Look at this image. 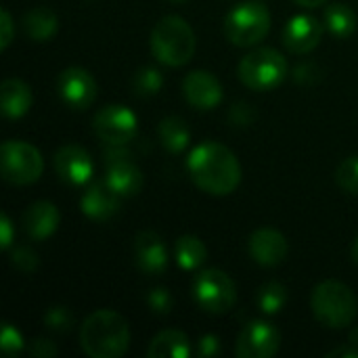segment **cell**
Segmentation results:
<instances>
[{"label": "cell", "instance_id": "cell-26", "mask_svg": "<svg viewBox=\"0 0 358 358\" xmlns=\"http://www.w3.org/2000/svg\"><path fill=\"white\" fill-rule=\"evenodd\" d=\"M287 302V289L279 281H268L258 289L256 304L264 315H277Z\"/></svg>", "mask_w": 358, "mask_h": 358}, {"label": "cell", "instance_id": "cell-15", "mask_svg": "<svg viewBox=\"0 0 358 358\" xmlns=\"http://www.w3.org/2000/svg\"><path fill=\"white\" fill-rule=\"evenodd\" d=\"M182 94L191 107L210 111L222 101V84L212 71L197 69L182 80Z\"/></svg>", "mask_w": 358, "mask_h": 358}, {"label": "cell", "instance_id": "cell-39", "mask_svg": "<svg viewBox=\"0 0 358 358\" xmlns=\"http://www.w3.org/2000/svg\"><path fill=\"white\" fill-rule=\"evenodd\" d=\"M329 358H358V348L357 346H352V344H348V346H344V348H336V350H331Z\"/></svg>", "mask_w": 358, "mask_h": 358}, {"label": "cell", "instance_id": "cell-36", "mask_svg": "<svg viewBox=\"0 0 358 358\" xmlns=\"http://www.w3.org/2000/svg\"><path fill=\"white\" fill-rule=\"evenodd\" d=\"M29 355L36 358H52L57 357V346L50 342V340H46V338H38V340H34L31 344H29Z\"/></svg>", "mask_w": 358, "mask_h": 358}, {"label": "cell", "instance_id": "cell-17", "mask_svg": "<svg viewBox=\"0 0 358 358\" xmlns=\"http://www.w3.org/2000/svg\"><path fill=\"white\" fill-rule=\"evenodd\" d=\"M134 262L143 275H162L168 268V250L164 239L153 231L138 233L134 239Z\"/></svg>", "mask_w": 358, "mask_h": 358}, {"label": "cell", "instance_id": "cell-24", "mask_svg": "<svg viewBox=\"0 0 358 358\" xmlns=\"http://www.w3.org/2000/svg\"><path fill=\"white\" fill-rule=\"evenodd\" d=\"M174 258L182 271H197L208 260V248L195 235H182L174 243Z\"/></svg>", "mask_w": 358, "mask_h": 358}, {"label": "cell", "instance_id": "cell-43", "mask_svg": "<svg viewBox=\"0 0 358 358\" xmlns=\"http://www.w3.org/2000/svg\"><path fill=\"white\" fill-rule=\"evenodd\" d=\"M174 2H182V0H174Z\"/></svg>", "mask_w": 358, "mask_h": 358}, {"label": "cell", "instance_id": "cell-42", "mask_svg": "<svg viewBox=\"0 0 358 358\" xmlns=\"http://www.w3.org/2000/svg\"><path fill=\"white\" fill-rule=\"evenodd\" d=\"M350 254H352V260L358 264V237L357 241H355V245H352V250H350Z\"/></svg>", "mask_w": 358, "mask_h": 358}, {"label": "cell", "instance_id": "cell-29", "mask_svg": "<svg viewBox=\"0 0 358 358\" xmlns=\"http://www.w3.org/2000/svg\"><path fill=\"white\" fill-rule=\"evenodd\" d=\"M44 325H46L50 331L67 334V331L73 327V315H71L69 308H65V306H52V308H48L46 315H44Z\"/></svg>", "mask_w": 358, "mask_h": 358}, {"label": "cell", "instance_id": "cell-10", "mask_svg": "<svg viewBox=\"0 0 358 358\" xmlns=\"http://www.w3.org/2000/svg\"><path fill=\"white\" fill-rule=\"evenodd\" d=\"M92 126L107 145H128L136 136L138 120L126 105H105L94 113Z\"/></svg>", "mask_w": 358, "mask_h": 358}, {"label": "cell", "instance_id": "cell-7", "mask_svg": "<svg viewBox=\"0 0 358 358\" xmlns=\"http://www.w3.org/2000/svg\"><path fill=\"white\" fill-rule=\"evenodd\" d=\"M271 13L262 2H241L224 19V36L235 46H254L266 38Z\"/></svg>", "mask_w": 358, "mask_h": 358}, {"label": "cell", "instance_id": "cell-18", "mask_svg": "<svg viewBox=\"0 0 358 358\" xmlns=\"http://www.w3.org/2000/svg\"><path fill=\"white\" fill-rule=\"evenodd\" d=\"M120 199H122V195H117L105 180L103 182H92L82 193L80 210L90 220L107 222L120 212Z\"/></svg>", "mask_w": 358, "mask_h": 358}, {"label": "cell", "instance_id": "cell-40", "mask_svg": "<svg viewBox=\"0 0 358 358\" xmlns=\"http://www.w3.org/2000/svg\"><path fill=\"white\" fill-rule=\"evenodd\" d=\"M294 2H298L300 6H306V8H317V6L325 4L327 0H294Z\"/></svg>", "mask_w": 358, "mask_h": 358}, {"label": "cell", "instance_id": "cell-20", "mask_svg": "<svg viewBox=\"0 0 358 358\" xmlns=\"http://www.w3.org/2000/svg\"><path fill=\"white\" fill-rule=\"evenodd\" d=\"M34 103L31 88L17 78H8L0 84V109L8 120L23 117Z\"/></svg>", "mask_w": 358, "mask_h": 358}, {"label": "cell", "instance_id": "cell-27", "mask_svg": "<svg viewBox=\"0 0 358 358\" xmlns=\"http://www.w3.org/2000/svg\"><path fill=\"white\" fill-rule=\"evenodd\" d=\"M164 86V76L155 67H143L132 78V90L138 96H155Z\"/></svg>", "mask_w": 358, "mask_h": 358}, {"label": "cell", "instance_id": "cell-5", "mask_svg": "<svg viewBox=\"0 0 358 358\" xmlns=\"http://www.w3.org/2000/svg\"><path fill=\"white\" fill-rule=\"evenodd\" d=\"M239 80L258 92L277 88L287 76V61L277 48H256L239 63Z\"/></svg>", "mask_w": 358, "mask_h": 358}, {"label": "cell", "instance_id": "cell-34", "mask_svg": "<svg viewBox=\"0 0 358 358\" xmlns=\"http://www.w3.org/2000/svg\"><path fill=\"white\" fill-rule=\"evenodd\" d=\"M15 36V25H13V17L8 15L6 8L0 10V50H6L13 42Z\"/></svg>", "mask_w": 358, "mask_h": 358}, {"label": "cell", "instance_id": "cell-4", "mask_svg": "<svg viewBox=\"0 0 358 358\" xmlns=\"http://www.w3.org/2000/svg\"><path fill=\"white\" fill-rule=\"evenodd\" d=\"M310 308L321 325L331 329H342L355 321L358 302L348 285L340 281H323L313 292Z\"/></svg>", "mask_w": 358, "mask_h": 358}, {"label": "cell", "instance_id": "cell-9", "mask_svg": "<svg viewBox=\"0 0 358 358\" xmlns=\"http://www.w3.org/2000/svg\"><path fill=\"white\" fill-rule=\"evenodd\" d=\"M105 182L122 197H132L143 189V172L124 145H107L105 149Z\"/></svg>", "mask_w": 358, "mask_h": 358}, {"label": "cell", "instance_id": "cell-23", "mask_svg": "<svg viewBox=\"0 0 358 358\" xmlns=\"http://www.w3.org/2000/svg\"><path fill=\"white\" fill-rule=\"evenodd\" d=\"M23 27H25V34H27L31 40H36V42H46V40H50V38L57 34V29H59V19H57V15H55L50 8H46V6H36V8H31V10L25 15Z\"/></svg>", "mask_w": 358, "mask_h": 358}, {"label": "cell", "instance_id": "cell-25", "mask_svg": "<svg viewBox=\"0 0 358 358\" xmlns=\"http://www.w3.org/2000/svg\"><path fill=\"white\" fill-rule=\"evenodd\" d=\"M323 23H325L329 34H334L338 38H348L357 29V13L348 4L336 2V4L325 8Z\"/></svg>", "mask_w": 358, "mask_h": 358}, {"label": "cell", "instance_id": "cell-37", "mask_svg": "<svg viewBox=\"0 0 358 358\" xmlns=\"http://www.w3.org/2000/svg\"><path fill=\"white\" fill-rule=\"evenodd\" d=\"M197 352H199V357H203V358L216 357V355L220 352V338H218V336H212V334H208V336L199 338Z\"/></svg>", "mask_w": 358, "mask_h": 358}, {"label": "cell", "instance_id": "cell-28", "mask_svg": "<svg viewBox=\"0 0 358 358\" xmlns=\"http://www.w3.org/2000/svg\"><path fill=\"white\" fill-rule=\"evenodd\" d=\"M336 180L346 193L358 195V155L346 157L340 164V168L336 172Z\"/></svg>", "mask_w": 358, "mask_h": 358}, {"label": "cell", "instance_id": "cell-30", "mask_svg": "<svg viewBox=\"0 0 358 358\" xmlns=\"http://www.w3.org/2000/svg\"><path fill=\"white\" fill-rule=\"evenodd\" d=\"M10 264L17 271L29 275V273H34L38 268V254L27 245H17V248L10 250Z\"/></svg>", "mask_w": 358, "mask_h": 358}, {"label": "cell", "instance_id": "cell-3", "mask_svg": "<svg viewBox=\"0 0 358 358\" xmlns=\"http://www.w3.org/2000/svg\"><path fill=\"white\" fill-rule=\"evenodd\" d=\"M195 31L191 25L176 15L159 19L151 31V52L168 67H182L195 55Z\"/></svg>", "mask_w": 358, "mask_h": 358}, {"label": "cell", "instance_id": "cell-8", "mask_svg": "<svg viewBox=\"0 0 358 358\" xmlns=\"http://www.w3.org/2000/svg\"><path fill=\"white\" fill-rule=\"evenodd\" d=\"M193 298L201 310L210 315H224L237 302V287L224 271L208 268L195 277Z\"/></svg>", "mask_w": 358, "mask_h": 358}, {"label": "cell", "instance_id": "cell-12", "mask_svg": "<svg viewBox=\"0 0 358 358\" xmlns=\"http://www.w3.org/2000/svg\"><path fill=\"white\" fill-rule=\"evenodd\" d=\"M57 92L71 109H88L99 94L96 80L82 67H67L57 78Z\"/></svg>", "mask_w": 358, "mask_h": 358}, {"label": "cell", "instance_id": "cell-11", "mask_svg": "<svg viewBox=\"0 0 358 358\" xmlns=\"http://www.w3.org/2000/svg\"><path fill=\"white\" fill-rule=\"evenodd\" d=\"M281 348V334L268 321H252L237 338L239 358H273Z\"/></svg>", "mask_w": 358, "mask_h": 358}, {"label": "cell", "instance_id": "cell-32", "mask_svg": "<svg viewBox=\"0 0 358 358\" xmlns=\"http://www.w3.org/2000/svg\"><path fill=\"white\" fill-rule=\"evenodd\" d=\"M0 348H2V352L6 357H17L25 348L23 336L13 325H4L2 327V336H0Z\"/></svg>", "mask_w": 358, "mask_h": 358}, {"label": "cell", "instance_id": "cell-2", "mask_svg": "<svg viewBox=\"0 0 358 358\" xmlns=\"http://www.w3.org/2000/svg\"><path fill=\"white\" fill-rule=\"evenodd\" d=\"M80 346L90 358H120L130 348L128 321L115 310H96L80 327Z\"/></svg>", "mask_w": 358, "mask_h": 358}, {"label": "cell", "instance_id": "cell-38", "mask_svg": "<svg viewBox=\"0 0 358 358\" xmlns=\"http://www.w3.org/2000/svg\"><path fill=\"white\" fill-rule=\"evenodd\" d=\"M13 235H15V231H13L10 218L6 214H2L0 216V248L2 250H10L13 248Z\"/></svg>", "mask_w": 358, "mask_h": 358}, {"label": "cell", "instance_id": "cell-13", "mask_svg": "<svg viewBox=\"0 0 358 358\" xmlns=\"http://www.w3.org/2000/svg\"><path fill=\"white\" fill-rule=\"evenodd\" d=\"M52 164H55L57 176H59L63 182L71 185V187H82V185H86V182L92 178V174H94V164H92L90 153H88L84 147L73 145V143L63 145V147L55 153Z\"/></svg>", "mask_w": 358, "mask_h": 358}, {"label": "cell", "instance_id": "cell-21", "mask_svg": "<svg viewBox=\"0 0 358 358\" xmlns=\"http://www.w3.org/2000/svg\"><path fill=\"white\" fill-rule=\"evenodd\" d=\"M147 355L149 358H189L193 352L187 334L178 329H164L151 340Z\"/></svg>", "mask_w": 358, "mask_h": 358}, {"label": "cell", "instance_id": "cell-31", "mask_svg": "<svg viewBox=\"0 0 358 358\" xmlns=\"http://www.w3.org/2000/svg\"><path fill=\"white\" fill-rule=\"evenodd\" d=\"M147 306L151 313L164 317V315H170L172 308H174V298L170 294V289H164V287H155L147 294Z\"/></svg>", "mask_w": 358, "mask_h": 358}, {"label": "cell", "instance_id": "cell-35", "mask_svg": "<svg viewBox=\"0 0 358 358\" xmlns=\"http://www.w3.org/2000/svg\"><path fill=\"white\" fill-rule=\"evenodd\" d=\"M254 109L245 103H237L231 113H229V120H231V126H250L254 122Z\"/></svg>", "mask_w": 358, "mask_h": 358}, {"label": "cell", "instance_id": "cell-14", "mask_svg": "<svg viewBox=\"0 0 358 358\" xmlns=\"http://www.w3.org/2000/svg\"><path fill=\"white\" fill-rule=\"evenodd\" d=\"M325 23H321L313 15H296L287 21L283 29V44L294 55H308L313 52L323 38Z\"/></svg>", "mask_w": 358, "mask_h": 358}, {"label": "cell", "instance_id": "cell-1", "mask_svg": "<svg viewBox=\"0 0 358 358\" xmlns=\"http://www.w3.org/2000/svg\"><path fill=\"white\" fill-rule=\"evenodd\" d=\"M191 180L206 193L224 197L241 182V164L237 155L220 143L208 141L197 145L187 159Z\"/></svg>", "mask_w": 358, "mask_h": 358}, {"label": "cell", "instance_id": "cell-33", "mask_svg": "<svg viewBox=\"0 0 358 358\" xmlns=\"http://www.w3.org/2000/svg\"><path fill=\"white\" fill-rule=\"evenodd\" d=\"M294 80L298 84H304V86H310V84H317L321 80V69L315 65V63H300L296 69H294Z\"/></svg>", "mask_w": 358, "mask_h": 358}, {"label": "cell", "instance_id": "cell-6", "mask_svg": "<svg viewBox=\"0 0 358 358\" xmlns=\"http://www.w3.org/2000/svg\"><path fill=\"white\" fill-rule=\"evenodd\" d=\"M0 172L8 185H34L44 172L42 153L25 141H6L0 147Z\"/></svg>", "mask_w": 358, "mask_h": 358}, {"label": "cell", "instance_id": "cell-16", "mask_svg": "<svg viewBox=\"0 0 358 358\" xmlns=\"http://www.w3.org/2000/svg\"><path fill=\"white\" fill-rule=\"evenodd\" d=\"M289 252L287 239L283 233L275 231V229H258L252 233L250 237V256L254 262H258L260 266L273 268L285 262Z\"/></svg>", "mask_w": 358, "mask_h": 358}, {"label": "cell", "instance_id": "cell-41", "mask_svg": "<svg viewBox=\"0 0 358 358\" xmlns=\"http://www.w3.org/2000/svg\"><path fill=\"white\" fill-rule=\"evenodd\" d=\"M348 344H352V346H357L358 348V327H355V329L350 331V336H348Z\"/></svg>", "mask_w": 358, "mask_h": 358}, {"label": "cell", "instance_id": "cell-22", "mask_svg": "<svg viewBox=\"0 0 358 358\" xmlns=\"http://www.w3.org/2000/svg\"><path fill=\"white\" fill-rule=\"evenodd\" d=\"M157 136H159L162 147L166 151H170V153H182L189 147L191 130H189V126H187L185 120H180L178 115H170V117H164L159 122Z\"/></svg>", "mask_w": 358, "mask_h": 358}, {"label": "cell", "instance_id": "cell-19", "mask_svg": "<svg viewBox=\"0 0 358 358\" xmlns=\"http://www.w3.org/2000/svg\"><path fill=\"white\" fill-rule=\"evenodd\" d=\"M23 231L34 241H44L55 235V231L61 224V216L55 203L50 201H36L27 206V210L21 216Z\"/></svg>", "mask_w": 358, "mask_h": 358}]
</instances>
